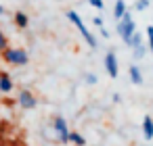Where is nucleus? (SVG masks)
Here are the masks:
<instances>
[{"label":"nucleus","mask_w":153,"mask_h":146,"mask_svg":"<svg viewBox=\"0 0 153 146\" xmlns=\"http://www.w3.org/2000/svg\"><path fill=\"white\" fill-rule=\"evenodd\" d=\"M2 59H4V63L15 65V67H25L30 63L27 50H23V48H11V46H7L2 50Z\"/></svg>","instance_id":"obj_1"},{"label":"nucleus","mask_w":153,"mask_h":146,"mask_svg":"<svg viewBox=\"0 0 153 146\" xmlns=\"http://www.w3.org/2000/svg\"><path fill=\"white\" fill-rule=\"evenodd\" d=\"M67 19H69V21L78 27V32H80V34H82V38L86 40V44H88L90 48H97V38H94V36L86 29V25H84V21L80 19V15H78L76 11H67Z\"/></svg>","instance_id":"obj_2"},{"label":"nucleus","mask_w":153,"mask_h":146,"mask_svg":"<svg viewBox=\"0 0 153 146\" xmlns=\"http://www.w3.org/2000/svg\"><path fill=\"white\" fill-rule=\"evenodd\" d=\"M134 32H136V23H134L132 15L126 11V13H124V17H122V19H117V34H120V38L126 42Z\"/></svg>","instance_id":"obj_3"},{"label":"nucleus","mask_w":153,"mask_h":146,"mask_svg":"<svg viewBox=\"0 0 153 146\" xmlns=\"http://www.w3.org/2000/svg\"><path fill=\"white\" fill-rule=\"evenodd\" d=\"M53 129L59 134V140H61L63 144L69 142V129H67V121H65V117L57 115V117L53 119Z\"/></svg>","instance_id":"obj_4"},{"label":"nucleus","mask_w":153,"mask_h":146,"mask_svg":"<svg viewBox=\"0 0 153 146\" xmlns=\"http://www.w3.org/2000/svg\"><path fill=\"white\" fill-rule=\"evenodd\" d=\"M17 102H19L21 109H27V111H30V109H36V104H38L34 92H30V90H21V92L17 94Z\"/></svg>","instance_id":"obj_5"},{"label":"nucleus","mask_w":153,"mask_h":146,"mask_svg":"<svg viewBox=\"0 0 153 146\" xmlns=\"http://www.w3.org/2000/svg\"><path fill=\"white\" fill-rule=\"evenodd\" d=\"M105 69H107V73H109V77H117V56H115V52L113 50H109L107 54H105Z\"/></svg>","instance_id":"obj_6"},{"label":"nucleus","mask_w":153,"mask_h":146,"mask_svg":"<svg viewBox=\"0 0 153 146\" xmlns=\"http://www.w3.org/2000/svg\"><path fill=\"white\" fill-rule=\"evenodd\" d=\"M13 90V79H11V75L9 73H0V92H2V94H9Z\"/></svg>","instance_id":"obj_7"},{"label":"nucleus","mask_w":153,"mask_h":146,"mask_svg":"<svg viewBox=\"0 0 153 146\" xmlns=\"http://www.w3.org/2000/svg\"><path fill=\"white\" fill-rule=\"evenodd\" d=\"M143 136L145 140H153V119L149 115L143 119Z\"/></svg>","instance_id":"obj_8"},{"label":"nucleus","mask_w":153,"mask_h":146,"mask_svg":"<svg viewBox=\"0 0 153 146\" xmlns=\"http://www.w3.org/2000/svg\"><path fill=\"white\" fill-rule=\"evenodd\" d=\"M128 75H130V79H132V84H136V86H140L143 84V73H140V69L138 67H130L128 69Z\"/></svg>","instance_id":"obj_9"},{"label":"nucleus","mask_w":153,"mask_h":146,"mask_svg":"<svg viewBox=\"0 0 153 146\" xmlns=\"http://www.w3.org/2000/svg\"><path fill=\"white\" fill-rule=\"evenodd\" d=\"M126 11H128V9H126V2H124V0H117L115 7H113V17H115V21H117V19H122Z\"/></svg>","instance_id":"obj_10"},{"label":"nucleus","mask_w":153,"mask_h":146,"mask_svg":"<svg viewBox=\"0 0 153 146\" xmlns=\"http://www.w3.org/2000/svg\"><path fill=\"white\" fill-rule=\"evenodd\" d=\"M27 23H30V19H27V15L25 13H15V25L19 27V29H25L27 27Z\"/></svg>","instance_id":"obj_11"},{"label":"nucleus","mask_w":153,"mask_h":146,"mask_svg":"<svg viewBox=\"0 0 153 146\" xmlns=\"http://www.w3.org/2000/svg\"><path fill=\"white\" fill-rule=\"evenodd\" d=\"M69 144H74V146H86V140H84L82 134H78V131H69Z\"/></svg>","instance_id":"obj_12"},{"label":"nucleus","mask_w":153,"mask_h":146,"mask_svg":"<svg viewBox=\"0 0 153 146\" xmlns=\"http://www.w3.org/2000/svg\"><path fill=\"white\" fill-rule=\"evenodd\" d=\"M126 44H128V46H130V48H138V46H140V44H143V36H140V34H136V32H134V34H132V36H130V38H128V40H126Z\"/></svg>","instance_id":"obj_13"},{"label":"nucleus","mask_w":153,"mask_h":146,"mask_svg":"<svg viewBox=\"0 0 153 146\" xmlns=\"http://www.w3.org/2000/svg\"><path fill=\"white\" fill-rule=\"evenodd\" d=\"M145 34H147V38H149V48H151V52H153V25H147Z\"/></svg>","instance_id":"obj_14"},{"label":"nucleus","mask_w":153,"mask_h":146,"mask_svg":"<svg viewBox=\"0 0 153 146\" xmlns=\"http://www.w3.org/2000/svg\"><path fill=\"white\" fill-rule=\"evenodd\" d=\"M149 4H151L149 0H138V2L134 4V9H136V11H145V9H149Z\"/></svg>","instance_id":"obj_15"},{"label":"nucleus","mask_w":153,"mask_h":146,"mask_svg":"<svg viewBox=\"0 0 153 146\" xmlns=\"http://www.w3.org/2000/svg\"><path fill=\"white\" fill-rule=\"evenodd\" d=\"M9 46V40H7V36L2 34V32H0V54H2V50Z\"/></svg>","instance_id":"obj_16"},{"label":"nucleus","mask_w":153,"mask_h":146,"mask_svg":"<svg viewBox=\"0 0 153 146\" xmlns=\"http://www.w3.org/2000/svg\"><path fill=\"white\" fill-rule=\"evenodd\" d=\"M84 79H86V84H88V86H94V84H97V75H94V73H86V75H84Z\"/></svg>","instance_id":"obj_17"},{"label":"nucleus","mask_w":153,"mask_h":146,"mask_svg":"<svg viewBox=\"0 0 153 146\" xmlns=\"http://www.w3.org/2000/svg\"><path fill=\"white\" fill-rule=\"evenodd\" d=\"M88 4H92L94 9H101V11L105 9V2H103V0H88Z\"/></svg>","instance_id":"obj_18"},{"label":"nucleus","mask_w":153,"mask_h":146,"mask_svg":"<svg viewBox=\"0 0 153 146\" xmlns=\"http://www.w3.org/2000/svg\"><path fill=\"white\" fill-rule=\"evenodd\" d=\"M143 54H145V46H143V44H140V46H138V48H134V59H140V56H143Z\"/></svg>","instance_id":"obj_19"},{"label":"nucleus","mask_w":153,"mask_h":146,"mask_svg":"<svg viewBox=\"0 0 153 146\" xmlns=\"http://www.w3.org/2000/svg\"><path fill=\"white\" fill-rule=\"evenodd\" d=\"M92 23H94L97 27H103V19H101V17H94V19H92Z\"/></svg>","instance_id":"obj_20"},{"label":"nucleus","mask_w":153,"mask_h":146,"mask_svg":"<svg viewBox=\"0 0 153 146\" xmlns=\"http://www.w3.org/2000/svg\"><path fill=\"white\" fill-rule=\"evenodd\" d=\"M101 36H103V38H109V32H107L105 27H101Z\"/></svg>","instance_id":"obj_21"},{"label":"nucleus","mask_w":153,"mask_h":146,"mask_svg":"<svg viewBox=\"0 0 153 146\" xmlns=\"http://www.w3.org/2000/svg\"><path fill=\"white\" fill-rule=\"evenodd\" d=\"M7 11H4V7H0V15H4Z\"/></svg>","instance_id":"obj_22"}]
</instances>
